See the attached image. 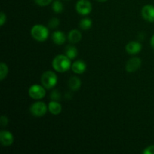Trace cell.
Here are the masks:
<instances>
[{
	"mask_svg": "<svg viewBox=\"0 0 154 154\" xmlns=\"http://www.w3.org/2000/svg\"><path fill=\"white\" fill-rule=\"evenodd\" d=\"M71 60L66 55L60 54L53 60L52 67L57 72L63 73L69 71L72 68Z\"/></svg>",
	"mask_w": 154,
	"mask_h": 154,
	"instance_id": "obj_1",
	"label": "cell"
},
{
	"mask_svg": "<svg viewBox=\"0 0 154 154\" xmlns=\"http://www.w3.org/2000/svg\"><path fill=\"white\" fill-rule=\"evenodd\" d=\"M31 35L35 40L40 42H45L49 35V30L45 26L37 24L31 29Z\"/></svg>",
	"mask_w": 154,
	"mask_h": 154,
	"instance_id": "obj_2",
	"label": "cell"
},
{
	"mask_svg": "<svg viewBox=\"0 0 154 154\" xmlns=\"http://www.w3.org/2000/svg\"><path fill=\"white\" fill-rule=\"evenodd\" d=\"M57 75L52 71H46L44 72L41 78V82L42 84L48 90L52 89L57 85Z\"/></svg>",
	"mask_w": 154,
	"mask_h": 154,
	"instance_id": "obj_3",
	"label": "cell"
},
{
	"mask_svg": "<svg viewBox=\"0 0 154 154\" xmlns=\"http://www.w3.org/2000/svg\"><path fill=\"white\" fill-rule=\"evenodd\" d=\"M45 87L43 85L41 86L38 84H34L29 89V96L32 99H35V100L42 99L46 95V91H45Z\"/></svg>",
	"mask_w": 154,
	"mask_h": 154,
	"instance_id": "obj_4",
	"label": "cell"
},
{
	"mask_svg": "<svg viewBox=\"0 0 154 154\" xmlns=\"http://www.w3.org/2000/svg\"><path fill=\"white\" fill-rule=\"evenodd\" d=\"M47 111H48V106L43 102H36L30 107V112L35 117H42L46 114Z\"/></svg>",
	"mask_w": 154,
	"mask_h": 154,
	"instance_id": "obj_5",
	"label": "cell"
},
{
	"mask_svg": "<svg viewBox=\"0 0 154 154\" xmlns=\"http://www.w3.org/2000/svg\"><path fill=\"white\" fill-rule=\"evenodd\" d=\"M77 12L81 15H87L91 12L92 4L89 0H78L75 6Z\"/></svg>",
	"mask_w": 154,
	"mask_h": 154,
	"instance_id": "obj_6",
	"label": "cell"
},
{
	"mask_svg": "<svg viewBox=\"0 0 154 154\" xmlns=\"http://www.w3.org/2000/svg\"><path fill=\"white\" fill-rule=\"evenodd\" d=\"M141 15L145 20L148 22H154V6L151 5H144L141 9Z\"/></svg>",
	"mask_w": 154,
	"mask_h": 154,
	"instance_id": "obj_7",
	"label": "cell"
},
{
	"mask_svg": "<svg viewBox=\"0 0 154 154\" xmlns=\"http://www.w3.org/2000/svg\"><path fill=\"white\" fill-rule=\"evenodd\" d=\"M141 66V60L140 58L138 57H134V58L130 59L129 61L126 63V72H129V73H132V72H136L138 69Z\"/></svg>",
	"mask_w": 154,
	"mask_h": 154,
	"instance_id": "obj_8",
	"label": "cell"
},
{
	"mask_svg": "<svg viewBox=\"0 0 154 154\" xmlns=\"http://www.w3.org/2000/svg\"><path fill=\"white\" fill-rule=\"evenodd\" d=\"M0 142L5 147H9L14 142V136L12 133L6 130L0 132Z\"/></svg>",
	"mask_w": 154,
	"mask_h": 154,
	"instance_id": "obj_9",
	"label": "cell"
},
{
	"mask_svg": "<svg viewBox=\"0 0 154 154\" xmlns=\"http://www.w3.org/2000/svg\"><path fill=\"white\" fill-rule=\"evenodd\" d=\"M141 48H142V46L141 43L138 42H130L126 45V51L129 54L135 55L141 51Z\"/></svg>",
	"mask_w": 154,
	"mask_h": 154,
	"instance_id": "obj_10",
	"label": "cell"
},
{
	"mask_svg": "<svg viewBox=\"0 0 154 154\" xmlns=\"http://www.w3.org/2000/svg\"><path fill=\"white\" fill-rule=\"evenodd\" d=\"M71 69L74 73L81 75L85 72L86 69H87V65L82 60H77L72 63Z\"/></svg>",
	"mask_w": 154,
	"mask_h": 154,
	"instance_id": "obj_11",
	"label": "cell"
},
{
	"mask_svg": "<svg viewBox=\"0 0 154 154\" xmlns=\"http://www.w3.org/2000/svg\"><path fill=\"white\" fill-rule=\"evenodd\" d=\"M52 40L56 45H61L66 42V38L64 32L61 31H55L52 34Z\"/></svg>",
	"mask_w": 154,
	"mask_h": 154,
	"instance_id": "obj_12",
	"label": "cell"
},
{
	"mask_svg": "<svg viewBox=\"0 0 154 154\" xmlns=\"http://www.w3.org/2000/svg\"><path fill=\"white\" fill-rule=\"evenodd\" d=\"M48 110L54 115H58L62 111V105L57 101L52 100L48 104Z\"/></svg>",
	"mask_w": 154,
	"mask_h": 154,
	"instance_id": "obj_13",
	"label": "cell"
},
{
	"mask_svg": "<svg viewBox=\"0 0 154 154\" xmlns=\"http://www.w3.org/2000/svg\"><path fill=\"white\" fill-rule=\"evenodd\" d=\"M81 38H82V35H81V32L77 29L72 30L69 32V35H68V39H69V42L72 44L78 43L81 40Z\"/></svg>",
	"mask_w": 154,
	"mask_h": 154,
	"instance_id": "obj_14",
	"label": "cell"
},
{
	"mask_svg": "<svg viewBox=\"0 0 154 154\" xmlns=\"http://www.w3.org/2000/svg\"><path fill=\"white\" fill-rule=\"evenodd\" d=\"M81 86V81L79 78L76 76H74L70 78L69 80V87L71 90L76 91L79 90Z\"/></svg>",
	"mask_w": 154,
	"mask_h": 154,
	"instance_id": "obj_15",
	"label": "cell"
},
{
	"mask_svg": "<svg viewBox=\"0 0 154 154\" xmlns=\"http://www.w3.org/2000/svg\"><path fill=\"white\" fill-rule=\"evenodd\" d=\"M65 54H66V55L70 60H74L78 56V50H77V48L75 47L72 46V45H69V46L66 47Z\"/></svg>",
	"mask_w": 154,
	"mask_h": 154,
	"instance_id": "obj_16",
	"label": "cell"
},
{
	"mask_svg": "<svg viewBox=\"0 0 154 154\" xmlns=\"http://www.w3.org/2000/svg\"><path fill=\"white\" fill-rule=\"evenodd\" d=\"M92 20L89 18H84L80 22V27L84 30H88L92 27Z\"/></svg>",
	"mask_w": 154,
	"mask_h": 154,
	"instance_id": "obj_17",
	"label": "cell"
},
{
	"mask_svg": "<svg viewBox=\"0 0 154 154\" xmlns=\"http://www.w3.org/2000/svg\"><path fill=\"white\" fill-rule=\"evenodd\" d=\"M52 9L55 13L60 14L63 12V5L60 0H55L53 2L52 4Z\"/></svg>",
	"mask_w": 154,
	"mask_h": 154,
	"instance_id": "obj_18",
	"label": "cell"
},
{
	"mask_svg": "<svg viewBox=\"0 0 154 154\" xmlns=\"http://www.w3.org/2000/svg\"><path fill=\"white\" fill-rule=\"evenodd\" d=\"M8 73V68L7 65L4 63H1L0 64V80L3 81L7 77Z\"/></svg>",
	"mask_w": 154,
	"mask_h": 154,
	"instance_id": "obj_19",
	"label": "cell"
},
{
	"mask_svg": "<svg viewBox=\"0 0 154 154\" xmlns=\"http://www.w3.org/2000/svg\"><path fill=\"white\" fill-rule=\"evenodd\" d=\"M60 25V20L57 17H53L48 23V26L51 29H56Z\"/></svg>",
	"mask_w": 154,
	"mask_h": 154,
	"instance_id": "obj_20",
	"label": "cell"
},
{
	"mask_svg": "<svg viewBox=\"0 0 154 154\" xmlns=\"http://www.w3.org/2000/svg\"><path fill=\"white\" fill-rule=\"evenodd\" d=\"M51 99L54 101H59L60 99V98H61V95H60V93H59L58 90H55L51 93Z\"/></svg>",
	"mask_w": 154,
	"mask_h": 154,
	"instance_id": "obj_21",
	"label": "cell"
},
{
	"mask_svg": "<svg viewBox=\"0 0 154 154\" xmlns=\"http://www.w3.org/2000/svg\"><path fill=\"white\" fill-rule=\"evenodd\" d=\"M53 0H35V2L39 6H47L52 2Z\"/></svg>",
	"mask_w": 154,
	"mask_h": 154,
	"instance_id": "obj_22",
	"label": "cell"
},
{
	"mask_svg": "<svg viewBox=\"0 0 154 154\" xmlns=\"http://www.w3.org/2000/svg\"><path fill=\"white\" fill-rule=\"evenodd\" d=\"M143 153H144V154H154V145L146 147V149L143 151Z\"/></svg>",
	"mask_w": 154,
	"mask_h": 154,
	"instance_id": "obj_23",
	"label": "cell"
},
{
	"mask_svg": "<svg viewBox=\"0 0 154 154\" xmlns=\"http://www.w3.org/2000/svg\"><path fill=\"white\" fill-rule=\"evenodd\" d=\"M0 123H1L2 126H7L8 123V117L6 116L2 115L1 117V118H0Z\"/></svg>",
	"mask_w": 154,
	"mask_h": 154,
	"instance_id": "obj_24",
	"label": "cell"
},
{
	"mask_svg": "<svg viewBox=\"0 0 154 154\" xmlns=\"http://www.w3.org/2000/svg\"><path fill=\"white\" fill-rule=\"evenodd\" d=\"M6 22V15L5 14L4 12H1L0 14V26H2Z\"/></svg>",
	"mask_w": 154,
	"mask_h": 154,
	"instance_id": "obj_25",
	"label": "cell"
},
{
	"mask_svg": "<svg viewBox=\"0 0 154 154\" xmlns=\"http://www.w3.org/2000/svg\"><path fill=\"white\" fill-rule=\"evenodd\" d=\"M150 45H151V47L154 49V35L152 36L151 40H150Z\"/></svg>",
	"mask_w": 154,
	"mask_h": 154,
	"instance_id": "obj_26",
	"label": "cell"
},
{
	"mask_svg": "<svg viewBox=\"0 0 154 154\" xmlns=\"http://www.w3.org/2000/svg\"><path fill=\"white\" fill-rule=\"evenodd\" d=\"M98 2H106L107 0H97Z\"/></svg>",
	"mask_w": 154,
	"mask_h": 154,
	"instance_id": "obj_27",
	"label": "cell"
}]
</instances>
